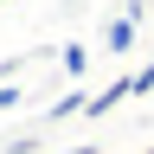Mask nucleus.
Instances as JSON below:
<instances>
[{
  "mask_svg": "<svg viewBox=\"0 0 154 154\" xmlns=\"http://www.w3.org/2000/svg\"><path fill=\"white\" fill-rule=\"evenodd\" d=\"M135 45V26H128V19H116V26H109V51H128Z\"/></svg>",
  "mask_w": 154,
  "mask_h": 154,
  "instance_id": "nucleus-1",
  "label": "nucleus"
}]
</instances>
